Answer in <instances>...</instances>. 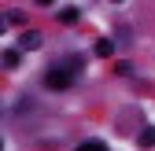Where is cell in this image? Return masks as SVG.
Returning <instances> with one entry per match:
<instances>
[{"instance_id":"6da1fadb","label":"cell","mask_w":155,"mask_h":151,"mask_svg":"<svg viewBox=\"0 0 155 151\" xmlns=\"http://www.w3.org/2000/svg\"><path fill=\"white\" fill-rule=\"evenodd\" d=\"M74 78L78 74L70 70V66H63V63H55L48 74H45V88H52V92H67L70 85H74Z\"/></svg>"},{"instance_id":"7a4b0ae2","label":"cell","mask_w":155,"mask_h":151,"mask_svg":"<svg viewBox=\"0 0 155 151\" xmlns=\"http://www.w3.org/2000/svg\"><path fill=\"white\" fill-rule=\"evenodd\" d=\"M18 44H22L26 52H33V48H41V33H33V30H26L22 37H18Z\"/></svg>"},{"instance_id":"3957f363","label":"cell","mask_w":155,"mask_h":151,"mask_svg":"<svg viewBox=\"0 0 155 151\" xmlns=\"http://www.w3.org/2000/svg\"><path fill=\"white\" fill-rule=\"evenodd\" d=\"M96 55H100V59H107V55H114V44L107 41V37H100V41H96V48H92Z\"/></svg>"},{"instance_id":"277c9868","label":"cell","mask_w":155,"mask_h":151,"mask_svg":"<svg viewBox=\"0 0 155 151\" xmlns=\"http://www.w3.org/2000/svg\"><path fill=\"white\" fill-rule=\"evenodd\" d=\"M78 18H81V11H78V8H63V11H59V22H63V26H74Z\"/></svg>"},{"instance_id":"5b68a950","label":"cell","mask_w":155,"mask_h":151,"mask_svg":"<svg viewBox=\"0 0 155 151\" xmlns=\"http://www.w3.org/2000/svg\"><path fill=\"white\" fill-rule=\"evenodd\" d=\"M78 151H107V144H100V140H85Z\"/></svg>"},{"instance_id":"8992f818","label":"cell","mask_w":155,"mask_h":151,"mask_svg":"<svg viewBox=\"0 0 155 151\" xmlns=\"http://www.w3.org/2000/svg\"><path fill=\"white\" fill-rule=\"evenodd\" d=\"M4 66H8V70L18 66V52H4Z\"/></svg>"},{"instance_id":"52a82bcc","label":"cell","mask_w":155,"mask_h":151,"mask_svg":"<svg viewBox=\"0 0 155 151\" xmlns=\"http://www.w3.org/2000/svg\"><path fill=\"white\" fill-rule=\"evenodd\" d=\"M144 147H155V129H144V137H140Z\"/></svg>"},{"instance_id":"ba28073f","label":"cell","mask_w":155,"mask_h":151,"mask_svg":"<svg viewBox=\"0 0 155 151\" xmlns=\"http://www.w3.org/2000/svg\"><path fill=\"white\" fill-rule=\"evenodd\" d=\"M11 22H22V15L18 11H4V26H11Z\"/></svg>"},{"instance_id":"9c48e42d","label":"cell","mask_w":155,"mask_h":151,"mask_svg":"<svg viewBox=\"0 0 155 151\" xmlns=\"http://www.w3.org/2000/svg\"><path fill=\"white\" fill-rule=\"evenodd\" d=\"M37 4H41V8H48V4H52V0H37Z\"/></svg>"},{"instance_id":"30bf717a","label":"cell","mask_w":155,"mask_h":151,"mask_svg":"<svg viewBox=\"0 0 155 151\" xmlns=\"http://www.w3.org/2000/svg\"><path fill=\"white\" fill-rule=\"evenodd\" d=\"M114 4H122V0H114Z\"/></svg>"}]
</instances>
